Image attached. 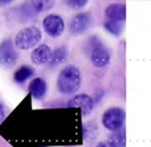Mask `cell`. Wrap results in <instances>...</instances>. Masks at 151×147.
I'll use <instances>...</instances> for the list:
<instances>
[{"mask_svg":"<svg viewBox=\"0 0 151 147\" xmlns=\"http://www.w3.org/2000/svg\"><path fill=\"white\" fill-rule=\"evenodd\" d=\"M126 113L119 106H113L109 108L104 114H102V125L106 130L114 133L119 131L125 126Z\"/></svg>","mask_w":151,"mask_h":147,"instance_id":"cell-4","label":"cell"},{"mask_svg":"<svg viewBox=\"0 0 151 147\" xmlns=\"http://www.w3.org/2000/svg\"><path fill=\"white\" fill-rule=\"evenodd\" d=\"M4 118H5V110H4V108H3L1 102H0V122H1Z\"/></svg>","mask_w":151,"mask_h":147,"instance_id":"cell-18","label":"cell"},{"mask_svg":"<svg viewBox=\"0 0 151 147\" xmlns=\"http://www.w3.org/2000/svg\"><path fill=\"white\" fill-rule=\"evenodd\" d=\"M47 89H48L47 82L42 78H33L28 86L29 93H31L32 97L36 98V100H41V98L47 94Z\"/></svg>","mask_w":151,"mask_h":147,"instance_id":"cell-11","label":"cell"},{"mask_svg":"<svg viewBox=\"0 0 151 147\" xmlns=\"http://www.w3.org/2000/svg\"><path fill=\"white\" fill-rule=\"evenodd\" d=\"M40 147H44V146H40Z\"/></svg>","mask_w":151,"mask_h":147,"instance_id":"cell-20","label":"cell"},{"mask_svg":"<svg viewBox=\"0 0 151 147\" xmlns=\"http://www.w3.org/2000/svg\"><path fill=\"white\" fill-rule=\"evenodd\" d=\"M53 50L50 49L49 45L47 44H40L39 47H36L33 49V52L31 53V60L36 65H45V64L50 62Z\"/></svg>","mask_w":151,"mask_h":147,"instance_id":"cell-9","label":"cell"},{"mask_svg":"<svg viewBox=\"0 0 151 147\" xmlns=\"http://www.w3.org/2000/svg\"><path fill=\"white\" fill-rule=\"evenodd\" d=\"M33 11L35 12H42V11H48L53 5V1H33Z\"/></svg>","mask_w":151,"mask_h":147,"instance_id":"cell-16","label":"cell"},{"mask_svg":"<svg viewBox=\"0 0 151 147\" xmlns=\"http://www.w3.org/2000/svg\"><path fill=\"white\" fill-rule=\"evenodd\" d=\"M19 58L15 45L11 40H4L0 44V65L4 68H12Z\"/></svg>","mask_w":151,"mask_h":147,"instance_id":"cell-6","label":"cell"},{"mask_svg":"<svg viewBox=\"0 0 151 147\" xmlns=\"http://www.w3.org/2000/svg\"><path fill=\"white\" fill-rule=\"evenodd\" d=\"M32 76H33V69H32L31 66H28V65H23L15 72L13 78H15L16 82L21 84V82H25L27 80H29Z\"/></svg>","mask_w":151,"mask_h":147,"instance_id":"cell-13","label":"cell"},{"mask_svg":"<svg viewBox=\"0 0 151 147\" xmlns=\"http://www.w3.org/2000/svg\"><path fill=\"white\" fill-rule=\"evenodd\" d=\"M42 28L50 37H60L65 31V21L60 15L50 13L42 20Z\"/></svg>","mask_w":151,"mask_h":147,"instance_id":"cell-5","label":"cell"},{"mask_svg":"<svg viewBox=\"0 0 151 147\" xmlns=\"http://www.w3.org/2000/svg\"><path fill=\"white\" fill-rule=\"evenodd\" d=\"M68 106L81 109L83 115H89L94 109V100L88 94H76L68 101Z\"/></svg>","mask_w":151,"mask_h":147,"instance_id":"cell-8","label":"cell"},{"mask_svg":"<svg viewBox=\"0 0 151 147\" xmlns=\"http://www.w3.org/2000/svg\"><path fill=\"white\" fill-rule=\"evenodd\" d=\"M91 25V15L89 12H80L72 19L69 29L73 34H82Z\"/></svg>","mask_w":151,"mask_h":147,"instance_id":"cell-7","label":"cell"},{"mask_svg":"<svg viewBox=\"0 0 151 147\" xmlns=\"http://www.w3.org/2000/svg\"><path fill=\"white\" fill-rule=\"evenodd\" d=\"M82 82L81 72L77 66L66 65L61 69L57 77V89L61 94H76Z\"/></svg>","mask_w":151,"mask_h":147,"instance_id":"cell-1","label":"cell"},{"mask_svg":"<svg viewBox=\"0 0 151 147\" xmlns=\"http://www.w3.org/2000/svg\"><path fill=\"white\" fill-rule=\"evenodd\" d=\"M86 50L90 61L96 68H105L110 62V50L97 36H91L86 42Z\"/></svg>","mask_w":151,"mask_h":147,"instance_id":"cell-2","label":"cell"},{"mask_svg":"<svg viewBox=\"0 0 151 147\" xmlns=\"http://www.w3.org/2000/svg\"><path fill=\"white\" fill-rule=\"evenodd\" d=\"M105 15H106L107 20L125 23L126 5L123 4V3H113V4H110V5L106 7V9H105Z\"/></svg>","mask_w":151,"mask_h":147,"instance_id":"cell-10","label":"cell"},{"mask_svg":"<svg viewBox=\"0 0 151 147\" xmlns=\"http://www.w3.org/2000/svg\"><path fill=\"white\" fill-rule=\"evenodd\" d=\"M86 4H88L86 0H68L66 1V5H69L73 9H82Z\"/></svg>","mask_w":151,"mask_h":147,"instance_id":"cell-17","label":"cell"},{"mask_svg":"<svg viewBox=\"0 0 151 147\" xmlns=\"http://www.w3.org/2000/svg\"><path fill=\"white\" fill-rule=\"evenodd\" d=\"M41 31L37 27H25L15 37V47L21 50H27L36 47L41 41Z\"/></svg>","mask_w":151,"mask_h":147,"instance_id":"cell-3","label":"cell"},{"mask_svg":"<svg viewBox=\"0 0 151 147\" xmlns=\"http://www.w3.org/2000/svg\"><path fill=\"white\" fill-rule=\"evenodd\" d=\"M107 143L113 147H126V133L125 130H119V131H114L109 135L107 138Z\"/></svg>","mask_w":151,"mask_h":147,"instance_id":"cell-12","label":"cell"},{"mask_svg":"<svg viewBox=\"0 0 151 147\" xmlns=\"http://www.w3.org/2000/svg\"><path fill=\"white\" fill-rule=\"evenodd\" d=\"M66 58H68V50H66L65 47H60V48H57V49L53 50L49 65L50 66H56V65H58V64L64 62Z\"/></svg>","mask_w":151,"mask_h":147,"instance_id":"cell-14","label":"cell"},{"mask_svg":"<svg viewBox=\"0 0 151 147\" xmlns=\"http://www.w3.org/2000/svg\"><path fill=\"white\" fill-rule=\"evenodd\" d=\"M123 24L125 23H119V21H113V20H106L104 23V28L109 32L113 36H119L123 31Z\"/></svg>","mask_w":151,"mask_h":147,"instance_id":"cell-15","label":"cell"},{"mask_svg":"<svg viewBox=\"0 0 151 147\" xmlns=\"http://www.w3.org/2000/svg\"><path fill=\"white\" fill-rule=\"evenodd\" d=\"M96 147H113V146H110L109 143H107V141H105V142H99Z\"/></svg>","mask_w":151,"mask_h":147,"instance_id":"cell-19","label":"cell"}]
</instances>
